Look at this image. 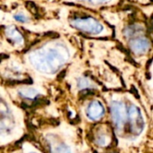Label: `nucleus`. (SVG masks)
<instances>
[{
	"label": "nucleus",
	"mask_w": 153,
	"mask_h": 153,
	"mask_svg": "<svg viewBox=\"0 0 153 153\" xmlns=\"http://www.w3.org/2000/svg\"><path fill=\"white\" fill-rule=\"evenodd\" d=\"M65 76V71H62V72H61L59 74H57V76H56V79L60 81V80H62V79H63Z\"/></svg>",
	"instance_id": "obj_1"
},
{
	"label": "nucleus",
	"mask_w": 153,
	"mask_h": 153,
	"mask_svg": "<svg viewBox=\"0 0 153 153\" xmlns=\"http://www.w3.org/2000/svg\"><path fill=\"white\" fill-rule=\"evenodd\" d=\"M50 122L52 123L53 126H56V125H58V123H59L58 120H57V119H55V118H51V119H50Z\"/></svg>",
	"instance_id": "obj_2"
},
{
	"label": "nucleus",
	"mask_w": 153,
	"mask_h": 153,
	"mask_svg": "<svg viewBox=\"0 0 153 153\" xmlns=\"http://www.w3.org/2000/svg\"><path fill=\"white\" fill-rule=\"evenodd\" d=\"M78 122H80V117H77V118H75V119L73 121V123H78Z\"/></svg>",
	"instance_id": "obj_3"
}]
</instances>
